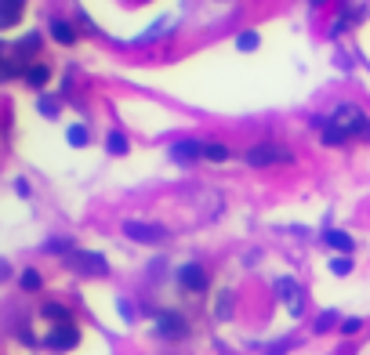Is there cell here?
<instances>
[{
    "label": "cell",
    "mask_w": 370,
    "mask_h": 355,
    "mask_svg": "<svg viewBox=\"0 0 370 355\" xmlns=\"http://www.w3.org/2000/svg\"><path fill=\"white\" fill-rule=\"evenodd\" d=\"M330 123H337L345 131V138H360V141H370V120L360 105H337Z\"/></svg>",
    "instance_id": "obj_1"
},
{
    "label": "cell",
    "mask_w": 370,
    "mask_h": 355,
    "mask_svg": "<svg viewBox=\"0 0 370 355\" xmlns=\"http://www.w3.org/2000/svg\"><path fill=\"white\" fill-rule=\"evenodd\" d=\"M244 159L251 167H276V164H291L294 153L283 149V145H272V141H262V145H251L244 153Z\"/></svg>",
    "instance_id": "obj_2"
},
{
    "label": "cell",
    "mask_w": 370,
    "mask_h": 355,
    "mask_svg": "<svg viewBox=\"0 0 370 355\" xmlns=\"http://www.w3.org/2000/svg\"><path fill=\"white\" fill-rule=\"evenodd\" d=\"M66 265L73 272H80V276H106V272H109L106 257L94 254V250H73V254H66Z\"/></svg>",
    "instance_id": "obj_3"
},
{
    "label": "cell",
    "mask_w": 370,
    "mask_h": 355,
    "mask_svg": "<svg viewBox=\"0 0 370 355\" xmlns=\"http://www.w3.org/2000/svg\"><path fill=\"white\" fill-rule=\"evenodd\" d=\"M124 236L135 239V243L156 247V243H164V239H167V229H164V225H153V221H124Z\"/></svg>",
    "instance_id": "obj_4"
},
{
    "label": "cell",
    "mask_w": 370,
    "mask_h": 355,
    "mask_svg": "<svg viewBox=\"0 0 370 355\" xmlns=\"http://www.w3.org/2000/svg\"><path fill=\"white\" fill-rule=\"evenodd\" d=\"M276 294H280V301L287 304V312H291L294 319L305 312V290L298 286V279H291V276L276 279Z\"/></svg>",
    "instance_id": "obj_5"
},
{
    "label": "cell",
    "mask_w": 370,
    "mask_h": 355,
    "mask_svg": "<svg viewBox=\"0 0 370 355\" xmlns=\"http://www.w3.org/2000/svg\"><path fill=\"white\" fill-rule=\"evenodd\" d=\"M76 345H80V330L73 327V322H62V327H55L44 337V348H51V352H69Z\"/></svg>",
    "instance_id": "obj_6"
},
{
    "label": "cell",
    "mask_w": 370,
    "mask_h": 355,
    "mask_svg": "<svg viewBox=\"0 0 370 355\" xmlns=\"http://www.w3.org/2000/svg\"><path fill=\"white\" fill-rule=\"evenodd\" d=\"M178 283L189 290V294H203V290H207V272H203V265H182V268H178Z\"/></svg>",
    "instance_id": "obj_7"
},
{
    "label": "cell",
    "mask_w": 370,
    "mask_h": 355,
    "mask_svg": "<svg viewBox=\"0 0 370 355\" xmlns=\"http://www.w3.org/2000/svg\"><path fill=\"white\" fill-rule=\"evenodd\" d=\"M156 334L160 337H185L189 327H185V319L178 312H160L156 315Z\"/></svg>",
    "instance_id": "obj_8"
},
{
    "label": "cell",
    "mask_w": 370,
    "mask_h": 355,
    "mask_svg": "<svg viewBox=\"0 0 370 355\" xmlns=\"http://www.w3.org/2000/svg\"><path fill=\"white\" fill-rule=\"evenodd\" d=\"M200 156H203V145L200 141H174L171 145V159H174V164H182V167L196 164Z\"/></svg>",
    "instance_id": "obj_9"
},
{
    "label": "cell",
    "mask_w": 370,
    "mask_h": 355,
    "mask_svg": "<svg viewBox=\"0 0 370 355\" xmlns=\"http://www.w3.org/2000/svg\"><path fill=\"white\" fill-rule=\"evenodd\" d=\"M22 8H26V0H0V29H11L19 22Z\"/></svg>",
    "instance_id": "obj_10"
},
{
    "label": "cell",
    "mask_w": 370,
    "mask_h": 355,
    "mask_svg": "<svg viewBox=\"0 0 370 355\" xmlns=\"http://www.w3.org/2000/svg\"><path fill=\"white\" fill-rule=\"evenodd\" d=\"M37 47H40V33H26L19 44H4V51L19 55V58H29V55H37Z\"/></svg>",
    "instance_id": "obj_11"
},
{
    "label": "cell",
    "mask_w": 370,
    "mask_h": 355,
    "mask_svg": "<svg viewBox=\"0 0 370 355\" xmlns=\"http://www.w3.org/2000/svg\"><path fill=\"white\" fill-rule=\"evenodd\" d=\"M323 243H327V247H334V250H342V254H352V247H356V239H352L348 232H337V229H330V232L323 236Z\"/></svg>",
    "instance_id": "obj_12"
},
{
    "label": "cell",
    "mask_w": 370,
    "mask_h": 355,
    "mask_svg": "<svg viewBox=\"0 0 370 355\" xmlns=\"http://www.w3.org/2000/svg\"><path fill=\"white\" fill-rule=\"evenodd\" d=\"M40 312H44V319H51L55 327H62V322H73V315H69V309H66V304H55V301H47Z\"/></svg>",
    "instance_id": "obj_13"
},
{
    "label": "cell",
    "mask_w": 370,
    "mask_h": 355,
    "mask_svg": "<svg viewBox=\"0 0 370 355\" xmlns=\"http://www.w3.org/2000/svg\"><path fill=\"white\" fill-rule=\"evenodd\" d=\"M215 319H233V290H218V301H215Z\"/></svg>",
    "instance_id": "obj_14"
},
{
    "label": "cell",
    "mask_w": 370,
    "mask_h": 355,
    "mask_svg": "<svg viewBox=\"0 0 370 355\" xmlns=\"http://www.w3.org/2000/svg\"><path fill=\"white\" fill-rule=\"evenodd\" d=\"M26 84L29 87H44L47 84V80H51V69H47V66H26Z\"/></svg>",
    "instance_id": "obj_15"
},
{
    "label": "cell",
    "mask_w": 370,
    "mask_h": 355,
    "mask_svg": "<svg viewBox=\"0 0 370 355\" xmlns=\"http://www.w3.org/2000/svg\"><path fill=\"white\" fill-rule=\"evenodd\" d=\"M319 138H323V145H342V141H348L342 127L330 123V120H323V127H319Z\"/></svg>",
    "instance_id": "obj_16"
},
{
    "label": "cell",
    "mask_w": 370,
    "mask_h": 355,
    "mask_svg": "<svg viewBox=\"0 0 370 355\" xmlns=\"http://www.w3.org/2000/svg\"><path fill=\"white\" fill-rule=\"evenodd\" d=\"M229 156H233V153L225 149L221 141H203V159H211V164H225Z\"/></svg>",
    "instance_id": "obj_17"
},
{
    "label": "cell",
    "mask_w": 370,
    "mask_h": 355,
    "mask_svg": "<svg viewBox=\"0 0 370 355\" xmlns=\"http://www.w3.org/2000/svg\"><path fill=\"white\" fill-rule=\"evenodd\" d=\"M51 37H55L58 44H66V47H69V44H76L73 26H69V22H62V19H55V22H51Z\"/></svg>",
    "instance_id": "obj_18"
},
{
    "label": "cell",
    "mask_w": 370,
    "mask_h": 355,
    "mask_svg": "<svg viewBox=\"0 0 370 355\" xmlns=\"http://www.w3.org/2000/svg\"><path fill=\"white\" fill-rule=\"evenodd\" d=\"M66 141L73 145V149H80V145H87V141H91V131H87L84 123H73L69 131H66Z\"/></svg>",
    "instance_id": "obj_19"
},
{
    "label": "cell",
    "mask_w": 370,
    "mask_h": 355,
    "mask_svg": "<svg viewBox=\"0 0 370 355\" xmlns=\"http://www.w3.org/2000/svg\"><path fill=\"white\" fill-rule=\"evenodd\" d=\"M106 153H109V156H127V138H124L120 131H109V138H106Z\"/></svg>",
    "instance_id": "obj_20"
},
{
    "label": "cell",
    "mask_w": 370,
    "mask_h": 355,
    "mask_svg": "<svg viewBox=\"0 0 370 355\" xmlns=\"http://www.w3.org/2000/svg\"><path fill=\"white\" fill-rule=\"evenodd\" d=\"M37 109H40V116H47V120H55L58 112H62V102L58 98H51V94H40V102H37Z\"/></svg>",
    "instance_id": "obj_21"
},
{
    "label": "cell",
    "mask_w": 370,
    "mask_h": 355,
    "mask_svg": "<svg viewBox=\"0 0 370 355\" xmlns=\"http://www.w3.org/2000/svg\"><path fill=\"white\" fill-rule=\"evenodd\" d=\"M47 254H73V239L69 236H55V239H47L44 243Z\"/></svg>",
    "instance_id": "obj_22"
},
{
    "label": "cell",
    "mask_w": 370,
    "mask_h": 355,
    "mask_svg": "<svg viewBox=\"0 0 370 355\" xmlns=\"http://www.w3.org/2000/svg\"><path fill=\"white\" fill-rule=\"evenodd\" d=\"M262 44V37H258V29H244V33L236 37V47L239 51H254V47Z\"/></svg>",
    "instance_id": "obj_23"
},
{
    "label": "cell",
    "mask_w": 370,
    "mask_h": 355,
    "mask_svg": "<svg viewBox=\"0 0 370 355\" xmlns=\"http://www.w3.org/2000/svg\"><path fill=\"white\" fill-rule=\"evenodd\" d=\"M19 66H22V62L15 58L11 51H4V62H0V76H4V80H15V76H19Z\"/></svg>",
    "instance_id": "obj_24"
},
{
    "label": "cell",
    "mask_w": 370,
    "mask_h": 355,
    "mask_svg": "<svg viewBox=\"0 0 370 355\" xmlns=\"http://www.w3.org/2000/svg\"><path fill=\"white\" fill-rule=\"evenodd\" d=\"M171 22H174V19H160V22H156L153 29H146V33L138 37V44H149V40H156L160 33H167V29H171Z\"/></svg>",
    "instance_id": "obj_25"
},
{
    "label": "cell",
    "mask_w": 370,
    "mask_h": 355,
    "mask_svg": "<svg viewBox=\"0 0 370 355\" xmlns=\"http://www.w3.org/2000/svg\"><path fill=\"white\" fill-rule=\"evenodd\" d=\"M330 272H334V276H348V272H352V261H348V254L334 257V261H330Z\"/></svg>",
    "instance_id": "obj_26"
},
{
    "label": "cell",
    "mask_w": 370,
    "mask_h": 355,
    "mask_svg": "<svg viewBox=\"0 0 370 355\" xmlns=\"http://www.w3.org/2000/svg\"><path fill=\"white\" fill-rule=\"evenodd\" d=\"M19 283H22V290H40V272H33V268H26Z\"/></svg>",
    "instance_id": "obj_27"
},
{
    "label": "cell",
    "mask_w": 370,
    "mask_h": 355,
    "mask_svg": "<svg viewBox=\"0 0 370 355\" xmlns=\"http://www.w3.org/2000/svg\"><path fill=\"white\" fill-rule=\"evenodd\" d=\"M334 322H337V315H334V312H323V315L316 319V327H312V330H316V334H327Z\"/></svg>",
    "instance_id": "obj_28"
},
{
    "label": "cell",
    "mask_w": 370,
    "mask_h": 355,
    "mask_svg": "<svg viewBox=\"0 0 370 355\" xmlns=\"http://www.w3.org/2000/svg\"><path fill=\"white\" fill-rule=\"evenodd\" d=\"M360 327H363V319H356V315H348V319L337 322V330H342V334H360Z\"/></svg>",
    "instance_id": "obj_29"
},
{
    "label": "cell",
    "mask_w": 370,
    "mask_h": 355,
    "mask_svg": "<svg viewBox=\"0 0 370 355\" xmlns=\"http://www.w3.org/2000/svg\"><path fill=\"white\" fill-rule=\"evenodd\" d=\"M291 348H294V341H291V337H283V341H276V345H272L269 352H262V355H287Z\"/></svg>",
    "instance_id": "obj_30"
},
{
    "label": "cell",
    "mask_w": 370,
    "mask_h": 355,
    "mask_svg": "<svg viewBox=\"0 0 370 355\" xmlns=\"http://www.w3.org/2000/svg\"><path fill=\"white\" fill-rule=\"evenodd\" d=\"M309 4H316V8H319V4H327V0H309Z\"/></svg>",
    "instance_id": "obj_31"
}]
</instances>
